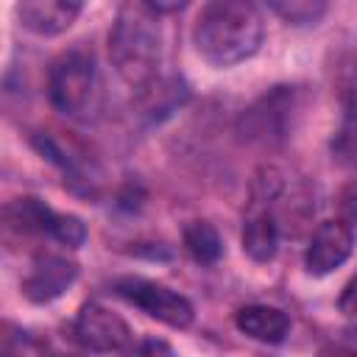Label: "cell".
I'll return each instance as SVG.
<instances>
[{"label":"cell","instance_id":"obj_1","mask_svg":"<svg viewBox=\"0 0 357 357\" xmlns=\"http://www.w3.org/2000/svg\"><path fill=\"white\" fill-rule=\"evenodd\" d=\"M262 14L245 0H215L201 8L192 42L201 59L215 67H231L251 59L262 45Z\"/></svg>","mask_w":357,"mask_h":357},{"label":"cell","instance_id":"obj_2","mask_svg":"<svg viewBox=\"0 0 357 357\" xmlns=\"http://www.w3.org/2000/svg\"><path fill=\"white\" fill-rule=\"evenodd\" d=\"M109 56L120 78L134 89H142L156 78L162 61V33L159 14L145 0L120 6L109 33Z\"/></svg>","mask_w":357,"mask_h":357},{"label":"cell","instance_id":"obj_3","mask_svg":"<svg viewBox=\"0 0 357 357\" xmlns=\"http://www.w3.org/2000/svg\"><path fill=\"white\" fill-rule=\"evenodd\" d=\"M47 86L53 106L70 117H89V112L98 106V95H100L98 70L95 61L81 50L61 53L53 61Z\"/></svg>","mask_w":357,"mask_h":357},{"label":"cell","instance_id":"obj_4","mask_svg":"<svg viewBox=\"0 0 357 357\" xmlns=\"http://www.w3.org/2000/svg\"><path fill=\"white\" fill-rule=\"evenodd\" d=\"M117 293L123 298H128L134 307H139L142 312H148L151 318L173 326V329H184L192 324V304L178 296L176 290L148 282V279H120L117 282Z\"/></svg>","mask_w":357,"mask_h":357},{"label":"cell","instance_id":"obj_5","mask_svg":"<svg viewBox=\"0 0 357 357\" xmlns=\"http://www.w3.org/2000/svg\"><path fill=\"white\" fill-rule=\"evenodd\" d=\"M75 337L89 351H120L128 346L131 329L117 312L89 301L75 318Z\"/></svg>","mask_w":357,"mask_h":357},{"label":"cell","instance_id":"obj_6","mask_svg":"<svg viewBox=\"0 0 357 357\" xmlns=\"http://www.w3.org/2000/svg\"><path fill=\"white\" fill-rule=\"evenodd\" d=\"M351 245H354V234L343 220H324L307 245L304 265L312 276H326L349 259Z\"/></svg>","mask_w":357,"mask_h":357},{"label":"cell","instance_id":"obj_7","mask_svg":"<svg viewBox=\"0 0 357 357\" xmlns=\"http://www.w3.org/2000/svg\"><path fill=\"white\" fill-rule=\"evenodd\" d=\"M78 276V265L70 262L67 257H56V254H45V257H36L33 265H31V273L22 279V293L36 301V304H45V301H53L59 298Z\"/></svg>","mask_w":357,"mask_h":357},{"label":"cell","instance_id":"obj_8","mask_svg":"<svg viewBox=\"0 0 357 357\" xmlns=\"http://www.w3.org/2000/svg\"><path fill=\"white\" fill-rule=\"evenodd\" d=\"M78 14H81V3L75 0H25L17 6V17L22 28L39 36L64 33Z\"/></svg>","mask_w":357,"mask_h":357},{"label":"cell","instance_id":"obj_9","mask_svg":"<svg viewBox=\"0 0 357 357\" xmlns=\"http://www.w3.org/2000/svg\"><path fill=\"white\" fill-rule=\"evenodd\" d=\"M276 248H279L276 215L268 206H254L243 226V251L257 262H268L273 259Z\"/></svg>","mask_w":357,"mask_h":357},{"label":"cell","instance_id":"obj_10","mask_svg":"<svg viewBox=\"0 0 357 357\" xmlns=\"http://www.w3.org/2000/svg\"><path fill=\"white\" fill-rule=\"evenodd\" d=\"M234 324L240 332H245L259 343H282L290 329V318L279 307H268V304H248L237 310Z\"/></svg>","mask_w":357,"mask_h":357},{"label":"cell","instance_id":"obj_11","mask_svg":"<svg viewBox=\"0 0 357 357\" xmlns=\"http://www.w3.org/2000/svg\"><path fill=\"white\" fill-rule=\"evenodd\" d=\"M184 245L187 251L192 254L195 262H204V265H212L220 259V251H223V243H220V234L212 223L206 220H190L184 226Z\"/></svg>","mask_w":357,"mask_h":357},{"label":"cell","instance_id":"obj_12","mask_svg":"<svg viewBox=\"0 0 357 357\" xmlns=\"http://www.w3.org/2000/svg\"><path fill=\"white\" fill-rule=\"evenodd\" d=\"M332 84L343 114H357V50H346L335 59Z\"/></svg>","mask_w":357,"mask_h":357},{"label":"cell","instance_id":"obj_13","mask_svg":"<svg viewBox=\"0 0 357 357\" xmlns=\"http://www.w3.org/2000/svg\"><path fill=\"white\" fill-rule=\"evenodd\" d=\"M53 215L56 212H50L39 198H20L6 209V218L17 231H50Z\"/></svg>","mask_w":357,"mask_h":357},{"label":"cell","instance_id":"obj_14","mask_svg":"<svg viewBox=\"0 0 357 357\" xmlns=\"http://www.w3.org/2000/svg\"><path fill=\"white\" fill-rule=\"evenodd\" d=\"M332 159L343 167H357V114H343L340 128L332 137Z\"/></svg>","mask_w":357,"mask_h":357},{"label":"cell","instance_id":"obj_15","mask_svg":"<svg viewBox=\"0 0 357 357\" xmlns=\"http://www.w3.org/2000/svg\"><path fill=\"white\" fill-rule=\"evenodd\" d=\"M271 11H276L282 20L293 25H315L326 14V3H310V0H284V3H271Z\"/></svg>","mask_w":357,"mask_h":357},{"label":"cell","instance_id":"obj_16","mask_svg":"<svg viewBox=\"0 0 357 357\" xmlns=\"http://www.w3.org/2000/svg\"><path fill=\"white\" fill-rule=\"evenodd\" d=\"M47 234H53L61 245L78 248L86 240V226L75 215H53V223H50V231Z\"/></svg>","mask_w":357,"mask_h":357},{"label":"cell","instance_id":"obj_17","mask_svg":"<svg viewBox=\"0 0 357 357\" xmlns=\"http://www.w3.org/2000/svg\"><path fill=\"white\" fill-rule=\"evenodd\" d=\"M340 215L349 229H357V181L346 184V190L340 192Z\"/></svg>","mask_w":357,"mask_h":357},{"label":"cell","instance_id":"obj_18","mask_svg":"<svg viewBox=\"0 0 357 357\" xmlns=\"http://www.w3.org/2000/svg\"><path fill=\"white\" fill-rule=\"evenodd\" d=\"M128 357H173V351H170V346H167L165 340L148 337V340H139V343L128 351Z\"/></svg>","mask_w":357,"mask_h":357},{"label":"cell","instance_id":"obj_19","mask_svg":"<svg viewBox=\"0 0 357 357\" xmlns=\"http://www.w3.org/2000/svg\"><path fill=\"white\" fill-rule=\"evenodd\" d=\"M337 307H340L343 315H357V273L346 282V287L337 298Z\"/></svg>","mask_w":357,"mask_h":357},{"label":"cell","instance_id":"obj_20","mask_svg":"<svg viewBox=\"0 0 357 357\" xmlns=\"http://www.w3.org/2000/svg\"><path fill=\"white\" fill-rule=\"evenodd\" d=\"M318 357H357V351L346 349V346H326V349H321Z\"/></svg>","mask_w":357,"mask_h":357}]
</instances>
